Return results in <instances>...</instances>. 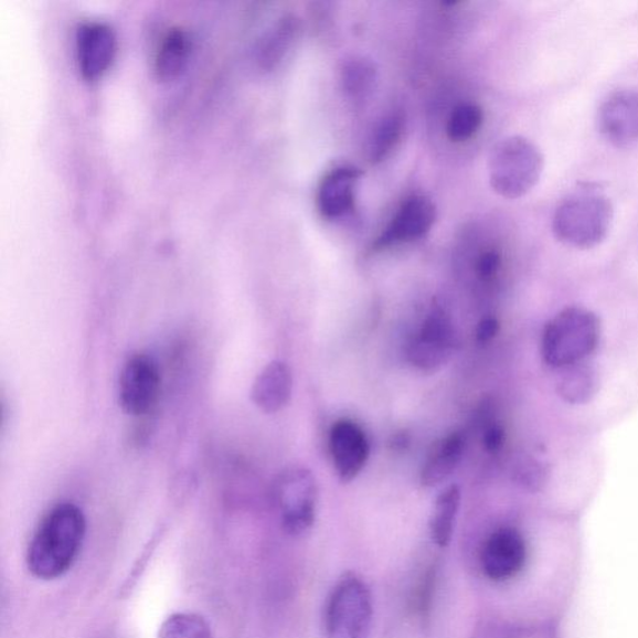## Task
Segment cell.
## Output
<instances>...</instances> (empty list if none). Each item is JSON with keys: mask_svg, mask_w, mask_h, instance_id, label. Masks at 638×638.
I'll use <instances>...</instances> for the list:
<instances>
[{"mask_svg": "<svg viewBox=\"0 0 638 638\" xmlns=\"http://www.w3.org/2000/svg\"><path fill=\"white\" fill-rule=\"evenodd\" d=\"M85 535L83 510L73 502L57 504L43 518L29 544V572L41 579L62 577L79 556Z\"/></svg>", "mask_w": 638, "mask_h": 638, "instance_id": "1", "label": "cell"}, {"mask_svg": "<svg viewBox=\"0 0 638 638\" xmlns=\"http://www.w3.org/2000/svg\"><path fill=\"white\" fill-rule=\"evenodd\" d=\"M614 208L602 191L586 188L570 193L555 210V237L570 247L588 249L600 245L610 231Z\"/></svg>", "mask_w": 638, "mask_h": 638, "instance_id": "2", "label": "cell"}, {"mask_svg": "<svg viewBox=\"0 0 638 638\" xmlns=\"http://www.w3.org/2000/svg\"><path fill=\"white\" fill-rule=\"evenodd\" d=\"M600 337L602 326L595 313L582 307L566 308L546 325L541 354L550 369L563 371L585 363Z\"/></svg>", "mask_w": 638, "mask_h": 638, "instance_id": "3", "label": "cell"}, {"mask_svg": "<svg viewBox=\"0 0 638 638\" xmlns=\"http://www.w3.org/2000/svg\"><path fill=\"white\" fill-rule=\"evenodd\" d=\"M544 169V158L525 138L502 140L491 153L490 183L500 196L519 199L533 190Z\"/></svg>", "mask_w": 638, "mask_h": 638, "instance_id": "4", "label": "cell"}, {"mask_svg": "<svg viewBox=\"0 0 638 638\" xmlns=\"http://www.w3.org/2000/svg\"><path fill=\"white\" fill-rule=\"evenodd\" d=\"M371 589L360 576L348 573L336 584L326 605V638H371Z\"/></svg>", "mask_w": 638, "mask_h": 638, "instance_id": "5", "label": "cell"}, {"mask_svg": "<svg viewBox=\"0 0 638 638\" xmlns=\"http://www.w3.org/2000/svg\"><path fill=\"white\" fill-rule=\"evenodd\" d=\"M274 497L287 533L301 535L312 528L318 488L311 471L306 468H289L279 474Z\"/></svg>", "mask_w": 638, "mask_h": 638, "instance_id": "6", "label": "cell"}, {"mask_svg": "<svg viewBox=\"0 0 638 638\" xmlns=\"http://www.w3.org/2000/svg\"><path fill=\"white\" fill-rule=\"evenodd\" d=\"M160 390L161 374L157 361L145 353L129 357L119 379L121 408L135 417H141L157 405Z\"/></svg>", "mask_w": 638, "mask_h": 638, "instance_id": "7", "label": "cell"}, {"mask_svg": "<svg viewBox=\"0 0 638 638\" xmlns=\"http://www.w3.org/2000/svg\"><path fill=\"white\" fill-rule=\"evenodd\" d=\"M454 330L450 318L434 306L408 348V360L423 372H437L451 357Z\"/></svg>", "mask_w": 638, "mask_h": 638, "instance_id": "8", "label": "cell"}, {"mask_svg": "<svg viewBox=\"0 0 638 638\" xmlns=\"http://www.w3.org/2000/svg\"><path fill=\"white\" fill-rule=\"evenodd\" d=\"M598 130L616 145L628 147L638 141V88L616 92L602 105L597 116Z\"/></svg>", "mask_w": 638, "mask_h": 638, "instance_id": "9", "label": "cell"}, {"mask_svg": "<svg viewBox=\"0 0 638 638\" xmlns=\"http://www.w3.org/2000/svg\"><path fill=\"white\" fill-rule=\"evenodd\" d=\"M435 216L437 212L428 198L414 195L405 200L391 224L376 238L373 249L380 251L422 238L433 227Z\"/></svg>", "mask_w": 638, "mask_h": 638, "instance_id": "10", "label": "cell"}, {"mask_svg": "<svg viewBox=\"0 0 638 638\" xmlns=\"http://www.w3.org/2000/svg\"><path fill=\"white\" fill-rule=\"evenodd\" d=\"M330 450L338 477L343 482H350L360 476L369 461L371 447L360 425L341 419L331 429Z\"/></svg>", "mask_w": 638, "mask_h": 638, "instance_id": "11", "label": "cell"}, {"mask_svg": "<svg viewBox=\"0 0 638 638\" xmlns=\"http://www.w3.org/2000/svg\"><path fill=\"white\" fill-rule=\"evenodd\" d=\"M77 61L83 75L95 79L108 70L116 53L113 28L103 22H86L77 29Z\"/></svg>", "mask_w": 638, "mask_h": 638, "instance_id": "12", "label": "cell"}, {"mask_svg": "<svg viewBox=\"0 0 638 638\" xmlns=\"http://www.w3.org/2000/svg\"><path fill=\"white\" fill-rule=\"evenodd\" d=\"M293 391L291 369L283 361H274L257 375L251 390V398L259 411L274 414L283 411L291 401Z\"/></svg>", "mask_w": 638, "mask_h": 638, "instance_id": "13", "label": "cell"}, {"mask_svg": "<svg viewBox=\"0 0 638 638\" xmlns=\"http://www.w3.org/2000/svg\"><path fill=\"white\" fill-rule=\"evenodd\" d=\"M363 172L355 168H337L322 180L318 208L327 219L342 217L354 209L355 188Z\"/></svg>", "mask_w": 638, "mask_h": 638, "instance_id": "14", "label": "cell"}, {"mask_svg": "<svg viewBox=\"0 0 638 638\" xmlns=\"http://www.w3.org/2000/svg\"><path fill=\"white\" fill-rule=\"evenodd\" d=\"M466 439L462 434L453 433L440 442L435 443L421 474L424 487H435L447 480L462 458Z\"/></svg>", "mask_w": 638, "mask_h": 638, "instance_id": "15", "label": "cell"}, {"mask_svg": "<svg viewBox=\"0 0 638 638\" xmlns=\"http://www.w3.org/2000/svg\"><path fill=\"white\" fill-rule=\"evenodd\" d=\"M190 50V38L182 28H171L163 35L157 56H155V72L161 81H171L183 71Z\"/></svg>", "mask_w": 638, "mask_h": 638, "instance_id": "16", "label": "cell"}, {"mask_svg": "<svg viewBox=\"0 0 638 638\" xmlns=\"http://www.w3.org/2000/svg\"><path fill=\"white\" fill-rule=\"evenodd\" d=\"M461 492L458 486L443 490L435 500L430 518V534L435 544L447 547L450 543L454 527L460 507Z\"/></svg>", "mask_w": 638, "mask_h": 638, "instance_id": "17", "label": "cell"}, {"mask_svg": "<svg viewBox=\"0 0 638 638\" xmlns=\"http://www.w3.org/2000/svg\"><path fill=\"white\" fill-rule=\"evenodd\" d=\"M299 29L298 19L294 15H286L279 19V22L270 29L263 39L258 47V62L260 65L270 70L291 47Z\"/></svg>", "mask_w": 638, "mask_h": 638, "instance_id": "18", "label": "cell"}, {"mask_svg": "<svg viewBox=\"0 0 638 638\" xmlns=\"http://www.w3.org/2000/svg\"><path fill=\"white\" fill-rule=\"evenodd\" d=\"M557 381V393L570 404H584L592 401L597 392L596 372L586 363L568 366L562 371Z\"/></svg>", "mask_w": 638, "mask_h": 638, "instance_id": "19", "label": "cell"}, {"mask_svg": "<svg viewBox=\"0 0 638 638\" xmlns=\"http://www.w3.org/2000/svg\"><path fill=\"white\" fill-rule=\"evenodd\" d=\"M158 638H214V635L204 617L178 613L161 624Z\"/></svg>", "mask_w": 638, "mask_h": 638, "instance_id": "20", "label": "cell"}, {"mask_svg": "<svg viewBox=\"0 0 638 638\" xmlns=\"http://www.w3.org/2000/svg\"><path fill=\"white\" fill-rule=\"evenodd\" d=\"M404 123V116L401 113L386 116L382 121L379 129L375 130L371 145V161L373 163L382 162L390 157L403 137Z\"/></svg>", "mask_w": 638, "mask_h": 638, "instance_id": "21", "label": "cell"}, {"mask_svg": "<svg viewBox=\"0 0 638 638\" xmlns=\"http://www.w3.org/2000/svg\"><path fill=\"white\" fill-rule=\"evenodd\" d=\"M482 111L476 104H460L449 116L447 135L453 142H462L471 139L481 127Z\"/></svg>", "mask_w": 638, "mask_h": 638, "instance_id": "22", "label": "cell"}, {"mask_svg": "<svg viewBox=\"0 0 638 638\" xmlns=\"http://www.w3.org/2000/svg\"><path fill=\"white\" fill-rule=\"evenodd\" d=\"M376 79L375 66L364 57H353L347 62L342 71V82L345 92L354 98L370 93Z\"/></svg>", "mask_w": 638, "mask_h": 638, "instance_id": "23", "label": "cell"}, {"mask_svg": "<svg viewBox=\"0 0 638 638\" xmlns=\"http://www.w3.org/2000/svg\"><path fill=\"white\" fill-rule=\"evenodd\" d=\"M501 265V257L497 251H487L477 263V274L482 281H489L497 276Z\"/></svg>", "mask_w": 638, "mask_h": 638, "instance_id": "24", "label": "cell"}, {"mask_svg": "<svg viewBox=\"0 0 638 638\" xmlns=\"http://www.w3.org/2000/svg\"><path fill=\"white\" fill-rule=\"evenodd\" d=\"M506 440V430L500 424H491L482 435V444L490 453H497L501 449Z\"/></svg>", "mask_w": 638, "mask_h": 638, "instance_id": "25", "label": "cell"}, {"mask_svg": "<svg viewBox=\"0 0 638 638\" xmlns=\"http://www.w3.org/2000/svg\"><path fill=\"white\" fill-rule=\"evenodd\" d=\"M500 325L496 317L482 318L477 327V341L488 343L499 333Z\"/></svg>", "mask_w": 638, "mask_h": 638, "instance_id": "26", "label": "cell"}, {"mask_svg": "<svg viewBox=\"0 0 638 638\" xmlns=\"http://www.w3.org/2000/svg\"><path fill=\"white\" fill-rule=\"evenodd\" d=\"M411 437L405 432H400L393 435L390 447L395 451H403L410 447Z\"/></svg>", "mask_w": 638, "mask_h": 638, "instance_id": "27", "label": "cell"}]
</instances>
